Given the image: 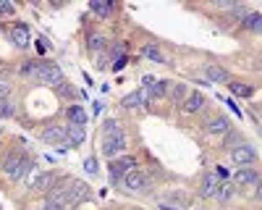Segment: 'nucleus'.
Instances as JSON below:
<instances>
[{"label": "nucleus", "mask_w": 262, "mask_h": 210, "mask_svg": "<svg viewBox=\"0 0 262 210\" xmlns=\"http://www.w3.org/2000/svg\"><path fill=\"white\" fill-rule=\"evenodd\" d=\"M137 168H139L137 155H121V158L111 160V163H107V176H111V184H121L123 176L131 174V171H137Z\"/></svg>", "instance_id": "1"}, {"label": "nucleus", "mask_w": 262, "mask_h": 210, "mask_svg": "<svg viewBox=\"0 0 262 210\" xmlns=\"http://www.w3.org/2000/svg\"><path fill=\"white\" fill-rule=\"evenodd\" d=\"M126 150H128V137L123 132L111 134V137H102V155L107 160H116V158L126 155Z\"/></svg>", "instance_id": "2"}, {"label": "nucleus", "mask_w": 262, "mask_h": 210, "mask_svg": "<svg viewBox=\"0 0 262 210\" xmlns=\"http://www.w3.org/2000/svg\"><path fill=\"white\" fill-rule=\"evenodd\" d=\"M37 79H39L42 84H50L53 90L58 87V84H63V81H66V79H63V71H60V66H58V63H53V60H42V63H39Z\"/></svg>", "instance_id": "3"}, {"label": "nucleus", "mask_w": 262, "mask_h": 210, "mask_svg": "<svg viewBox=\"0 0 262 210\" xmlns=\"http://www.w3.org/2000/svg\"><path fill=\"white\" fill-rule=\"evenodd\" d=\"M121 184H123V189H128V192H149V189H152L147 174L139 171V168H137V171H131V174H126Z\"/></svg>", "instance_id": "4"}, {"label": "nucleus", "mask_w": 262, "mask_h": 210, "mask_svg": "<svg viewBox=\"0 0 262 210\" xmlns=\"http://www.w3.org/2000/svg\"><path fill=\"white\" fill-rule=\"evenodd\" d=\"M86 139L84 126H74V123H66V142L60 144V150H76V147Z\"/></svg>", "instance_id": "5"}, {"label": "nucleus", "mask_w": 262, "mask_h": 210, "mask_svg": "<svg viewBox=\"0 0 262 210\" xmlns=\"http://www.w3.org/2000/svg\"><path fill=\"white\" fill-rule=\"evenodd\" d=\"M231 160L236 163V165H254L257 163V150L247 142V144H242V147H236V150H231Z\"/></svg>", "instance_id": "6"}, {"label": "nucleus", "mask_w": 262, "mask_h": 210, "mask_svg": "<svg viewBox=\"0 0 262 210\" xmlns=\"http://www.w3.org/2000/svg\"><path fill=\"white\" fill-rule=\"evenodd\" d=\"M259 179H262L259 171H257V168H249V165L247 168H236V174H233V184L236 186H244V189L247 186H257Z\"/></svg>", "instance_id": "7"}, {"label": "nucleus", "mask_w": 262, "mask_h": 210, "mask_svg": "<svg viewBox=\"0 0 262 210\" xmlns=\"http://www.w3.org/2000/svg\"><path fill=\"white\" fill-rule=\"evenodd\" d=\"M231 129H233V126H231V118L228 116H212L207 121V126H205V132L210 137H226Z\"/></svg>", "instance_id": "8"}, {"label": "nucleus", "mask_w": 262, "mask_h": 210, "mask_svg": "<svg viewBox=\"0 0 262 210\" xmlns=\"http://www.w3.org/2000/svg\"><path fill=\"white\" fill-rule=\"evenodd\" d=\"M217 189H221V179H217L215 171H207L202 176V184H200V197L202 200H210V197L217 195Z\"/></svg>", "instance_id": "9"}, {"label": "nucleus", "mask_w": 262, "mask_h": 210, "mask_svg": "<svg viewBox=\"0 0 262 210\" xmlns=\"http://www.w3.org/2000/svg\"><path fill=\"white\" fill-rule=\"evenodd\" d=\"M86 197H90V184L74 179V184H71V189H69V207H76V205L84 202Z\"/></svg>", "instance_id": "10"}, {"label": "nucleus", "mask_w": 262, "mask_h": 210, "mask_svg": "<svg viewBox=\"0 0 262 210\" xmlns=\"http://www.w3.org/2000/svg\"><path fill=\"white\" fill-rule=\"evenodd\" d=\"M42 142H48V144H63L66 142V126L63 123H50L48 129H42Z\"/></svg>", "instance_id": "11"}, {"label": "nucleus", "mask_w": 262, "mask_h": 210, "mask_svg": "<svg viewBox=\"0 0 262 210\" xmlns=\"http://www.w3.org/2000/svg\"><path fill=\"white\" fill-rule=\"evenodd\" d=\"M11 39H13V45H16L18 50H27V48H29V39H32L29 27H27V24H13V27H11Z\"/></svg>", "instance_id": "12"}, {"label": "nucleus", "mask_w": 262, "mask_h": 210, "mask_svg": "<svg viewBox=\"0 0 262 210\" xmlns=\"http://www.w3.org/2000/svg\"><path fill=\"white\" fill-rule=\"evenodd\" d=\"M181 105H184V111H186V113H202V111H205V105H207V97H205L202 92H189L186 100H184Z\"/></svg>", "instance_id": "13"}, {"label": "nucleus", "mask_w": 262, "mask_h": 210, "mask_svg": "<svg viewBox=\"0 0 262 210\" xmlns=\"http://www.w3.org/2000/svg\"><path fill=\"white\" fill-rule=\"evenodd\" d=\"M66 118H69V123H74V126H84L86 121H90L86 111L81 108V105H76V102H69V105H66Z\"/></svg>", "instance_id": "14"}, {"label": "nucleus", "mask_w": 262, "mask_h": 210, "mask_svg": "<svg viewBox=\"0 0 262 210\" xmlns=\"http://www.w3.org/2000/svg\"><path fill=\"white\" fill-rule=\"evenodd\" d=\"M205 76H207V81H212V84H228V81H231V74H228L223 66H215V63L205 66Z\"/></svg>", "instance_id": "15"}, {"label": "nucleus", "mask_w": 262, "mask_h": 210, "mask_svg": "<svg viewBox=\"0 0 262 210\" xmlns=\"http://www.w3.org/2000/svg\"><path fill=\"white\" fill-rule=\"evenodd\" d=\"M165 97H168L173 105H179V102H184V100H186V87H184V84H179V81H168V87H165Z\"/></svg>", "instance_id": "16"}, {"label": "nucleus", "mask_w": 262, "mask_h": 210, "mask_svg": "<svg viewBox=\"0 0 262 210\" xmlns=\"http://www.w3.org/2000/svg\"><path fill=\"white\" fill-rule=\"evenodd\" d=\"M90 11L97 13L100 18H111V13H113V3H111V0H90Z\"/></svg>", "instance_id": "17"}, {"label": "nucleus", "mask_w": 262, "mask_h": 210, "mask_svg": "<svg viewBox=\"0 0 262 210\" xmlns=\"http://www.w3.org/2000/svg\"><path fill=\"white\" fill-rule=\"evenodd\" d=\"M86 50H90V53L107 50V37L105 34H90V37H86Z\"/></svg>", "instance_id": "18"}, {"label": "nucleus", "mask_w": 262, "mask_h": 210, "mask_svg": "<svg viewBox=\"0 0 262 210\" xmlns=\"http://www.w3.org/2000/svg\"><path fill=\"white\" fill-rule=\"evenodd\" d=\"M55 181H58V176H55L53 171H48V174H39V179H37L34 189H37V192H50V189L55 186Z\"/></svg>", "instance_id": "19"}, {"label": "nucleus", "mask_w": 262, "mask_h": 210, "mask_svg": "<svg viewBox=\"0 0 262 210\" xmlns=\"http://www.w3.org/2000/svg\"><path fill=\"white\" fill-rule=\"evenodd\" d=\"M228 90H231V95H236V97H252L254 95V87H249V84H244V81H228Z\"/></svg>", "instance_id": "20"}, {"label": "nucleus", "mask_w": 262, "mask_h": 210, "mask_svg": "<svg viewBox=\"0 0 262 210\" xmlns=\"http://www.w3.org/2000/svg\"><path fill=\"white\" fill-rule=\"evenodd\" d=\"M242 24H244L247 32H252V34H262V16H259V13H252V11H249V16L242 21Z\"/></svg>", "instance_id": "21"}, {"label": "nucleus", "mask_w": 262, "mask_h": 210, "mask_svg": "<svg viewBox=\"0 0 262 210\" xmlns=\"http://www.w3.org/2000/svg\"><path fill=\"white\" fill-rule=\"evenodd\" d=\"M142 55H144L147 60H152V63H168V58L160 53L158 45H144V48H142Z\"/></svg>", "instance_id": "22"}, {"label": "nucleus", "mask_w": 262, "mask_h": 210, "mask_svg": "<svg viewBox=\"0 0 262 210\" xmlns=\"http://www.w3.org/2000/svg\"><path fill=\"white\" fill-rule=\"evenodd\" d=\"M24 155H27V153H18V150H16V153H11V155L6 158V163H3V171L8 174V179L16 174V168H18V163H21V158H24Z\"/></svg>", "instance_id": "23"}, {"label": "nucleus", "mask_w": 262, "mask_h": 210, "mask_svg": "<svg viewBox=\"0 0 262 210\" xmlns=\"http://www.w3.org/2000/svg\"><path fill=\"white\" fill-rule=\"evenodd\" d=\"M242 144H247L242 132H233V129H231V132L226 134V142H223V147H226L228 153H231V150H236V147H242Z\"/></svg>", "instance_id": "24"}, {"label": "nucleus", "mask_w": 262, "mask_h": 210, "mask_svg": "<svg viewBox=\"0 0 262 210\" xmlns=\"http://www.w3.org/2000/svg\"><path fill=\"white\" fill-rule=\"evenodd\" d=\"M55 92H58L63 100H76V97H79V90H76V87H71V81H63V84H58Z\"/></svg>", "instance_id": "25"}, {"label": "nucleus", "mask_w": 262, "mask_h": 210, "mask_svg": "<svg viewBox=\"0 0 262 210\" xmlns=\"http://www.w3.org/2000/svg\"><path fill=\"white\" fill-rule=\"evenodd\" d=\"M121 108H126V111H131V108H142V95H139V90H137V92H131V95H126V97L121 100Z\"/></svg>", "instance_id": "26"}, {"label": "nucleus", "mask_w": 262, "mask_h": 210, "mask_svg": "<svg viewBox=\"0 0 262 210\" xmlns=\"http://www.w3.org/2000/svg\"><path fill=\"white\" fill-rule=\"evenodd\" d=\"M165 87H168V81H152V84H147V92H149V97L155 100V97H165Z\"/></svg>", "instance_id": "27"}, {"label": "nucleus", "mask_w": 262, "mask_h": 210, "mask_svg": "<svg viewBox=\"0 0 262 210\" xmlns=\"http://www.w3.org/2000/svg\"><path fill=\"white\" fill-rule=\"evenodd\" d=\"M39 63L42 60H27V63H21V76H34L37 79V71H39Z\"/></svg>", "instance_id": "28"}, {"label": "nucleus", "mask_w": 262, "mask_h": 210, "mask_svg": "<svg viewBox=\"0 0 262 210\" xmlns=\"http://www.w3.org/2000/svg\"><path fill=\"white\" fill-rule=\"evenodd\" d=\"M118 132H123L121 123H118L116 118H105V123H102V137H111V134H118Z\"/></svg>", "instance_id": "29"}, {"label": "nucleus", "mask_w": 262, "mask_h": 210, "mask_svg": "<svg viewBox=\"0 0 262 210\" xmlns=\"http://www.w3.org/2000/svg\"><path fill=\"white\" fill-rule=\"evenodd\" d=\"M231 195H233V186H231V184H221V189H217L215 200H221V202H228V200H231Z\"/></svg>", "instance_id": "30"}, {"label": "nucleus", "mask_w": 262, "mask_h": 210, "mask_svg": "<svg viewBox=\"0 0 262 210\" xmlns=\"http://www.w3.org/2000/svg\"><path fill=\"white\" fill-rule=\"evenodd\" d=\"M13 113H16V108H13L11 100H3V102H0V118H13Z\"/></svg>", "instance_id": "31"}, {"label": "nucleus", "mask_w": 262, "mask_h": 210, "mask_svg": "<svg viewBox=\"0 0 262 210\" xmlns=\"http://www.w3.org/2000/svg\"><path fill=\"white\" fill-rule=\"evenodd\" d=\"M16 13V6L8 3V0H0V16H13Z\"/></svg>", "instance_id": "32"}, {"label": "nucleus", "mask_w": 262, "mask_h": 210, "mask_svg": "<svg viewBox=\"0 0 262 210\" xmlns=\"http://www.w3.org/2000/svg\"><path fill=\"white\" fill-rule=\"evenodd\" d=\"M84 171L90 174V176H95L97 174V158H86L84 160Z\"/></svg>", "instance_id": "33"}, {"label": "nucleus", "mask_w": 262, "mask_h": 210, "mask_svg": "<svg viewBox=\"0 0 262 210\" xmlns=\"http://www.w3.org/2000/svg\"><path fill=\"white\" fill-rule=\"evenodd\" d=\"M8 95H11V84H8V79H6V81H0V102L8 100Z\"/></svg>", "instance_id": "34"}, {"label": "nucleus", "mask_w": 262, "mask_h": 210, "mask_svg": "<svg viewBox=\"0 0 262 210\" xmlns=\"http://www.w3.org/2000/svg\"><path fill=\"white\" fill-rule=\"evenodd\" d=\"M126 63H128V58H126V55H123V58H118V60H116V63H113V69H116V71H121V69H123V66H126Z\"/></svg>", "instance_id": "35"}, {"label": "nucleus", "mask_w": 262, "mask_h": 210, "mask_svg": "<svg viewBox=\"0 0 262 210\" xmlns=\"http://www.w3.org/2000/svg\"><path fill=\"white\" fill-rule=\"evenodd\" d=\"M254 197H257V202H262V179H259V184H257V192H254Z\"/></svg>", "instance_id": "36"}, {"label": "nucleus", "mask_w": 262, "mask_h": 210, "mask_svg": "<svg viewBox=\"0 0 262 210\" xmlns=\"http://www.w3.org/2000/svg\"><path fill=\"white\" fill-rule=\"evenodd\" d=\"M0 134H3V132H0Z\"/></svg>", "instance_id": "37"}]
</instances>
